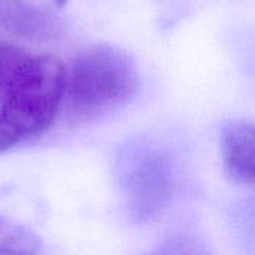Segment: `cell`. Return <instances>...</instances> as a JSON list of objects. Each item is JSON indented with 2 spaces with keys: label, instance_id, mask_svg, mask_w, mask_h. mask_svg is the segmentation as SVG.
<instances>
[{
  "label": "cell",
  "instance_id": "6da1fadb",
  "mask_svg": "<svg viewBox=\"0 0 255 255\" xmlns=\"http://www.w3.org/2000/svg\"><path fill=\"white\" fill-rule=\"evenodd\" d=\"M137 90L134 60L121 48L94 45L67 70L64 103L75 121H93L127 105Z\"/></svg>",
  "mask_w": 255,
  "mask_h": 255
},
{
  "label": "cell",
  "instance_id": "7a4b0ae2",
  "mask_svg": "<svg viewBox=\"0 0 255 255\" xmlns=\"http://www.w3.org/2000/svg\"><path fill=\"white\" fill-rule=\"evenodd\" d=\"M67 69L55 57H31L0 106V154L39 136L55 121L64 99Z\"/></svg>",
  "mask_w": 255,
  "mask_h": 255
},
{
  "label": "cell",
  "instance_id": "3957f363",
  "mask_svg": "<svg viewBox=\"0 0 255 255\" xmlns=\"http://www.w3.org/2000/svg\"><path fill=\"white\" fill-rule=\"evenodd\" d=\"M173 187L172 166L163 154H139L126 172L124 184L131 218L142 223L158 218L172 200Z\"/></svg>",
  "mask_w": 255,
  "mask_h": 255
},
{
  "label": "cell",
  "instance_id": "277c9868",
  "mask_svg": "<svg viewBox=\"0 0 255 255\" xmlns=\"http://www.w3.org/2000/svg\"><path fill=\"white\" fill-rule=\"evenodd\" d=\"M221 155L226 170L235 181L255 184V124H227L221 133Z\"/></svg>",
  "mask_w": 255,
  "mask_h": 255
},
{
  "label": "cell",
  "instance_id": "5b68a950",
  "mask_svg": "<svg viewBox=\"0 0 255 255\" xmlns=\"http://www.w3.org/2000/svg\"><path fill=\"white\" fill-rule=\"evenodd\" d=\"M0 30L24 39L43 40L55 36L57 21L30 0H0Z\"/></svg>",
  "mask_w": 255,
  "mask_h": 255
},
{
  "label": "cell",
  "instance_id": "8992f818",
  "mask_svg": "<svg viewBox=\"0 0 255 255\" xmlns=\"http://www.w3.org/2000/svg\"><path fill=\"white\" fill-rule=\"evenodd\" d=\"M39 248L40 241L31 230L0 218V255H33Z\"/></svg>",
  "mask_w": 255,
  "mask_h": 255
},
{
  "label": "cell",
  "instance_id": "52a82bcc",
  "mask_svg": "<svg viewBox=\"0 0 255 255\" xmlns=\"http://www.w3.org/2000/svg\"><path fill=\"white\" fill-rule=\"evenodd\" d=\"M31 55L15 45L0 40V96L7 91L10 84L28 63Z\"/></svg>",
  "mask_w": 255,
  "mask_h": 255
},
{
  "label": "cell",
  "instance_id": "ba28073f",
  "mask_svg": "<svg viewBox=\"0 0 255 255\" xmlns=\"http://www.w3.org/2000/svg\"><path fill=\"white\" fill-rule=\"evenodd\" d=\"M146 255H209L206 247L191 235H175Z\"/></svg>",
  "mask_w": 255,
  "mask_h": 255
}]
</instances>
